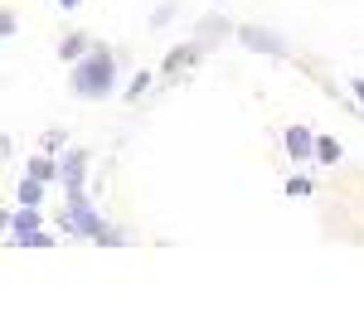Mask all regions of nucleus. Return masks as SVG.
<instances>
[{"label": "nucleus", "mask_w": 364, "mask_h": 325, "mask_svg": "<svg viewBox=\"0 0 364 325\" xmlns=\"http://www.w3.org/2000/svg\"><path fill=\"white\" fill-rule=\"evenodd\" d=\"M112 87H117L112 54H102V49H92V58H83V63L73 68V92H78V97H107Z\"/></svg>", "instance_id": "1"}, {"label": "nucleus", "mask_w": 364, "mask_h": 325, "mask_svg": "<svg viewBox=\"0 0 364 325\" xmlns=\"http://www.w3.org/2000/svg\"><path fill=\"white\" fill-rule=\"evenodd\" d=\"M238 39L248 44V49H257V54H272V58H287V39H277L272 29H262V25H243L238 29Z\"/></svg>", "instance_id": "2"}, {"label": "nucleus", "mask_w": 364, "mask_h": 325, "mask_svg": "<svg viewBox=\"0 0 364 325\" xmlns=\"http://www.w3.org/2000/svg\"><path fill=\"white\" fill-rule=\"evenodd\" d=\"M282 141H287V156H291V161H311L321 136L311 132V127H287V132H282Z\"/></svg>", "instance_id": "3"}, {"label": "nucleus", "mask_w": 364, "mask_h": 325, "mask_svg": "<svg viewBox=\"0 0 364 325\" xmlns=\"http://www.w3.org/2000/svg\"><path fill=\"white\" fill-rule=\"evenodd\" d=\"M199 54H204V44H185V49H170V58H166V73H170V78H185L180 68H190V63H195Z\"/></svg>", "instance_id": "4"}, {"label": "nucleus", "mask_w": 364, "mask_h": 325, "mask_svg": "<svg viewBox=\"0 0 364 325\" xmlns=\"http://www.w3.org/2000/svg\"><path fill=\"white\" fill-rule=\"evenodd\" d=\"M92 49H97L92 39H83V34H68V39L58 44V58H63V63H68V58H73V63H83V58L92 54Z\"/></svg>", "instance_id": "5"}, {"label": "nucleus", "mask_w": 364, "mask_h": 325, "mask_svg": "<svg viewBox=\"0 0 364 325\" xmlns=\"http://www.w3.org/2000/svg\"><path fill=\"white\" fill-rule=\"evenodd\" d=\"M15 194H20V204H34V209H39V199H44V180H39V175H25Z\"/></svg>", "instance_id": "6"}, {"label": "nucleus", "mask_w": 364, "mask_h": 325, "mask_svg": "<svg viewBox=\"0 0 364 325\" xmlns=\"http://www.w3.org/2000/svg\"><path fill=\"white\" fill-rule=\"evenodd\" d=\"M10 223L20 228V238H29V233H39V209H34V204H25V214H15ZM20 238H15V243H20Z\"/></svg>", "instance_id": "7"}, {"label": "nucleus", "mask_w": 364, "mask_h": 325, "mask_svg": "<svg viewBox=\"0 0 364 325\" xmlns=\"http://www.w3.org/2000/svg\"><path fill=\"white\" fill-rule=\"evenodd\" d=\"M316 161L336 165V161H340V141H331V136H321V141H316Z\"/></svg>", "instance_id": "8"}, {"label": "nucleus", "mask_w": 364, "mask_h": 325, "mask_svg": "<svg viewBox=\"0 0 364 325\" xmlns=\"http://www.w3.org/2000/svg\"><path fill=\"white\" fill-rule=\"evenodd\" d=\"M311 190H316V185H311L306 175H291V180H287V194H291V199H306Z\"/></svg>", "instance_id": "9"}, {"label": "nucleus", "mask_w": 364, "mask_h": 325, "mask_svg": "<svg viewBox=\"0 0 364 325\" xmlns=\"http://www.w3.org/2000/svg\"><path fill=\"white\" fill-rule=\"evenodd\" d=\"M146 92H151V73H136V78H132V87H127V97L136 102V97H146Z\"/></svg>", "instance_id": "10"}, {"label": "nucleus", "mask_w": 364, "mask_h": 325, "mask_svg": "<svg viewBox=\"0 0 364 325\" xmlns=\"http://www.w3.org/2000/svg\"><path fill=\"white\" fill-rule=\"evenodd\" d=\"M29 175H39V180H54L58 170H54L49 161H44V156H34V161H29Z\"/></svg>", "instance_id": "11"}, {"label": "nucleus", "mask_w": 364, "mask_h": 325, "mask_svg": "<svg viewBox=\"0 0 364 325\" xmlns=\"http://www.w3.org/2000/svg\"><path fill=\"white\" fill-rule=\"evenodd\" d=\"M39 146H49V151H54V146H63V132H44V136H39Z\"/></svg>", "instance_id": "12"}, {"label": "nucleus", "mask_w": 364, "mask_h": 325, "mask_svg": "<svg viewBox=\"0 0 364 325\" xmlns=\"http://www.w3.org/2000/svg\"><path fill=\"white\" fill-rule=\"evenodd\" d=\"M350 92H355V102L364 107V78H355V82H350Z\"/></svg>", "instance_id": "13"}, {"label": "nucleus", "mask_w": 364, "mask_h": 325, "mask_svg": "<svg viewBox=\"0 0 364 325\" xmlns=\"http://www.w3.org/2000/svg\"><path fill=\"white\" fill-rule=\"evenodd\" d=\"M58 5H63V10H78V5H83V0H58Z\"/></svg>", "instance_id": "14"}]
</instances>
